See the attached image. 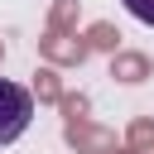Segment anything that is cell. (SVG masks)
<instances>
[{"instance_id":"1","label":"cell","mask_w":154,"mask_h":154,"mask_svg":"<svg viewBox=\"0 0 154 154\" xmlns=\"http://www.w3.org/2000/svg\"><path fill=\"white\" fill-rule=\"evenodd\" d=\"M29 120H34V96H29V87L0 77V149L14 144V140L29 130Z\"/></svg>"},{"instance_id":"2","label":"cell","mask_w":154,"mask_h":154,"mask_svg":"<svg viewBox=\"0 0 154 154\" xmlns=\"http://www.w3.org/2000/svg\"><path fill=\"white\" fill-rule=\"evenodd\" d=\"M34 43H38V58H43L48 67H58V72H63V67H82V63L91 58L82 29H77V34H48V29H43Z\"/></svg>"},{"instance_id":"3","label":"cell","mask_w":154,"mask_h":154,"mask_svg":"<svg viewBox=\"0 0 154 154\" xmlns=\"http://www.w3.org/2000/svg\"><path fill=\"white\" fill-rule=\"evenodd\" d=\"M63 144H67L72 154H111L120 140H116L111 125H96V120H67V125H63Z\"/></svg>"},{"instance_id":"4","label":"cell","mask_w":154,"mask_h":154,"mask_svg":"<svg viewBox=\"0 0 154 154\" xmlns=\"http://www.w3.org/2000/svg\"><path fill=\"white\" fill-rule=\"evenodd\" d=\"M111 77H116L120 87H140V82L154 77V63H149V53H140V48H116V53H111Z\"/></svg>"},{"instance_id":"5","label":"cell","mask_w":154,"mask_h":154,"mask_svg":"<svg viewBox=\"0 0 154 154\" xmlns=\"http://www.w3.org/2000/svg\"><path fill=\"white\" fill-rule=\"evenodd\" d=\"M67 87H63V72L58 67H48V63H38V72L29 77V96L38 101V106H58V96H63Z\"/></svg>"},{"instance_id":"6","label":"cell","mask_w":154,"mask_h":154,"mask_svg":"<svg viewBox=\"0 0 154 154\" xmlns=\"http://www.w3.org/2000/svg\"><path fill=\"white\" fill-rule=\"evenodd\" d=\"M77 24H82V0H53L48 5V19H43L48 34H77Z\"/></svg>"},{"instance_id":"7","label":"cell","mask_w":154,"mask_h":154,"mask_svg":"<svg viewBox=\"0 0 154 154\" xmlns=\"http://www.w3.org/2000/svg\"><path fill=\"white\" fill-rule=\"evenodd\" d=\"M82 38H87V48H91V53H106V58L120 48V29H116L111 19H91V24L82 29Z\"/></svg>"},{"instance_id":"8","label":"cell","mask_w":154,"mask_h":154,"mask_svg":"<svg viewBox=\"0 0 154 154\" xmlns=\"http://www.w3.org/2000/svg\"><path fill=\"white\" fill-rule=\"evenodd\" d=\"M125 149H135V154H154V116H135L130 125H125V140H120Z\"/></svg>"},{"instance_id":"9","label":"cell","mask_w":154,"mask_h":154,"mask_svg":"<svg viewBox=\"0 0 154 154\" xmlns=\"http://www.w3.org/2000/svg\"><path fill=\"white\" fill-rule=\"evenodd\" d=\"M58 111H63V125H67V120H87L91 96H87V91H63V96H58Z\"/></svg>"},{"instance_id":"10","label":"cell","mask_w":154,"mask_h":154,"mask_svg":"<svg viewBox=\"0 0 154 154\" xmlns=\"http://www.w3.org/2000/svg\"><path fill=\"white\" fill-rule=\"evenodd\" d=\"M120 5H125L140 24H149V29H154V0H120Z\"/></svg>"},{"instance_id":"11","label":"cell","mask_w":154,"mask_h":154,"mask_svg":"<svg viewBox=\"0 0 154 154\" xmlns=\"http://www.w3.org/2000/svg\"><path fill=\"white\" fill-rule=\"evenodd\" d=\"M111 154H135V149H125V144H116V149H111Z\"/></svg>"},{"instance_id":"12","label":"cell","mask_w":154,"mask_h":154,"mask_svg":"<svg viewBox=\"0 0 154 154\" xmlns=\"http://www.w3.org/2000/svg\"><path fill=\"white\" fill-rule=\"evenodd\" d=\"M0 63H5V38H0Z\"/></svg>"}]
</instances>
